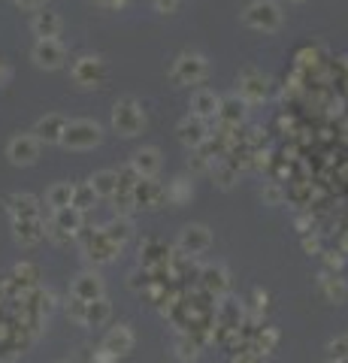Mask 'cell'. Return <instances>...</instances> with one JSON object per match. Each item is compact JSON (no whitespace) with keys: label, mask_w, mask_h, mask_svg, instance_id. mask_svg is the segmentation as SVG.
Instances as JSON below:
<instances>
[{"label":"cell","mask_w":348,"mask_h":363,"mask_svg":"<svg viewBox=\"0 0 348 363\" xmlns=\"http://www.w3.org/2000/svg\"><path fill=\"white\" fill-rule=\"evenodd\" d=\"M200 276H203V288H206L209 294L221 297L224 291H228V269L224 267H206Z\"/></svg>","instance_id":"603a6c76"},{"label":"cell","mask_w":348,"mask_h":363,"mask_svg":"<svg viewBox=\"0 0 348 363\" xmlns=\"http://www.w3.org/2000/svg\"><path fill=\"white\" fill-rule=\"evenodd\" d=\"M73 188L76 185H70V182H61V185H52L49 188V194H46V203L49 209H67V206H73Z\"/></svg>","instance_id":"cb8c5ba5"},{"label":"cell","mask_w":348,"mask_h":363,"mask_svg":"<svg viewBox=\"0 0 348 363\" xmlns=\"http://www.w3.org/2000/svg\"><path fill=\"white\" fill-rule=\"evenodd\" d=\"M13 224H15V236L22 246H37V242L46 236L43 218H25V221H13Z\"/></svg>","instance_id":"d6986e66"},{"label":"cell","mask_w":348,"mask_h":363,"mask_svg":"<svg viewBox=\"0 0 348 363\" xmlns=\"http://www.w3.org/2000/svg\"><path fill=\"white\" fill-rule=\"evenodd\" d=\"M30 27H34V34L39 39H58V34H61V15L49 13V9H39V13H34Z\"/></svg>","instance_id":"ac0fdd59"},{"label":"cell","mask_w":348,"mask_h":363,"mask_svg":"<svg viewBox=\"0 0 348 363\" xmlns=\"http://www.w3.org/2000/svg\"><path fill=\"white\" fill-rule=\"evenodd\" d=\"M112 315V309H109V302L100 297V300H91L85 302V315H82V324L85 327H100V324H106Z\"/></svg>","instance_id":"44dd1931"},{"label":"cell","mask_w":348,"mask_h":363,"mask_svg":"<svg viewBox=\"0 0 348 363\" xmlns=\"http://www.w3.org/2000/svg\"><path fill=\"white\" fill-rule=\"evenodd\" d=\"M130 167H134V173L139 179H155L158 167H161V155L158 148H139L134 158H130Z\"/></svg>","instance_id":"9a60e30c"},{"label":"cell","mask_w":348,"mask_h":363,"mask_svg":"<svg viewBox=\"0 0 348 363\" xmlns=\"http://www.w3.org/2000/svg\"><path fill=\"white\" fill-rule=\"evenodd\" d=\"M134 197H137V206L142 209H158L163 200H167V188L161 185V182L155 179H139L137 185H134Z\"/></svg>","instance_id":"9c48e42d"},{"label":"cell","mask_w":348,"mask_h":363,"mask_svg":"<svg viewBox=\"0 0 348 363\" xmlns=\"http://www.w3.org/2000/svg\"><path fill=\"white\" fill-rule=\"evenodd\" d=\"M245 25L258 27V30H275L282 25V13L273 0H254V4L245 9Z\"/></svg>","instance_id":"5b68a950"},{"label":"cell","mask_w":348,"mask_h":363,"mask_svg":"<svg viewBox=\"0 0 348 363\" xmlns=\"http://www.w3.org/2000/svg\"><path fill=\"white\" fill-rule=\"evenodd\" d=\"M97 143H100V125H97V121H88V118L67 121L64 136H61V146H67V148H91Z\"/></svg>","instance_id":"7a4b0ae2"},{"label":"cell","mask_w":348,"mask_h":363,"mask_svg":"<svg viewBox=\"0 0 348 363\" xmlns=\"http://www.w3.org/2000/svg\"><path fill=\"white\" fill-rule=\"evenodd\" d=\"M263 197H267L273 206H275V203H282V188H279V185H267V191H263Z\"/></svg>","instance_id":"e575fe53"},{"label":"cell","mask_w":348,"mask_h":363,"mask_svg":"<svg viewBox=\"0 0 348 363\" xmlns=\"http://www.w3.org/2000/svg\"><path fill=\"white\" fill-rule=\"evenodd\" d=\"M94 200H97V194H94V188H91V185H79V188H73V209L88 212L91 206H94Z\"/></svg>","instance_id":"f546056e"},{"label":"cell","mask_w":348,"mask_h":363,"mask_svg":"<svg viewBox=\"0 0 348 363\" xmlns=\"http://www.w3.org/2000/svg\"><path fill=\"white\" fill-rule=\"evenodd\" d=\"M70 297H76V300H100L104 297V281H100L97 276H91V272H85V276H79L73 281V288H70Z\"/></svg>","instance_id":"2e32d148"},{"label":"cell","mask_w":348,"mask_h":363,"mask_svg":"<svg viewBox=\"0 0 348 363\" xmlns=\"http://www.w3.org/2000/svg\"><path fill=\"white\" fill-rule=\"evenodd\" d=\"M318 285H321V291H324V294L330 297L333 302H345L348 288H345L342 279H336V276H330V272H324V276L318 279Z\"/></svg>","instance_id":"d4e9b609"},{"label":"cell","mask_w":348,"mask_h":363,"mask_svg":"<svg viewBox=\"0 0 348 363\" xmlns=\"http://www.w3.org/2000/svg\"><path fill=\"white\" fill-rule=\"evenodd\" d=\"M116 360H118V357L112 355V351H106V348H100L97 355H94V363H116Z\"/></svg>","instance_id":"d590c367"},{"label":"cell","mask_w":348,"mask_h":363,"mask_svg":"<svg viewBox=\"0 0 348 363\" xmlns=\"http://www.w3.org/2000/svg\"><path fill=\"white\" fill-rule=\"evenodd\" d=\"M130 230H134V227H130V218H116V221H112V224H106L104 227V234H106V239L112 242V246H125V239L130 236Z\"/></svg>","instance_id":"484cf974"},{"label":"cell","mask_w":348,"mask_h":363,"mask_svg":"<svg viewBox=\"0 0 348 363\" xmlns=\"http://www.w3.org/2000/svg\"><path fill=\"white\" fill-rule=\"evenodd\" d=\"M6 155L13 164H34V160L39 158V139L37 136H15V139H9V146H6Z\"/></svg>","instance_id":"52a82bcc"},{"label":"cell","mask_w":348,"mask_h":363,"mask_svg":"<svg viewBox=\"0 0 348 363\" xmlns=\"http://www.w3.org/2000/svg\"><path fill=\"white\" fill-rule=\"evenodd\" d=\"M176 355H179L182 360H197L200 345L188 336V333H179V336H176Z\"/></svg>","instance_id":"f1b7e54d"},{"label":"cell","mask_w":348,"mask_h":363,"mask_svg":"<svg viewBox=\"0 0 348 363\" xmlns=\"http://www.w3.org/2000/svg\"><path fill=\"white\" fill-rule=\"evenodd\" d=\"M240 97L254 103V100H263L267 97V79H263L258 70H242L240 76Z\"/></svg>","instance_id":"7c38bea8"},{"label":"cell","mask_w":348,"mask_h":363,"mask_svg":"<svg viewBox=\"0 0 348 363\" xmlns=\"http://www.w3.org/2000/svg\"><path fill=\"white\" fill-rule=\"evenodd\" d=\"M15 6H22V9H43L46 0H13Z\"/></svg>","instance_id":"8d00e7d4"},{"label":"cell","mask_w":348,"mask_h":363,"mask_svg":"<svg viewBox=\"0 0 348 363\" xmlns=\"http://www.w3.org/2000/svg\"><path fill=\"white\" fill-rule=\"evenodd\" d=\"M327 351H330V357H333L336 363H345V360H348V336L333 339V342H330V348H327Z\"/></svg>","instance_id":"1f68e13d"},{"label":"cell","mask_w":348,"mask_h":363,"mask_svg":"<svg viewBox=\"0 0 348 363\" xmlns=\"http://www.w3.org/2000/svg\"><path fill=\"white\" fill-rule=\"evenodd\" d=\"M275 342H279V333H275L273 327H263V333L254 336V351H258V355H270V351L275 348Z\"/></svg>","instance_id":"4dcf8cb0"},{"label":"cell","mask_w":348,"mask_h":363,"mask_svg":"<svg viewBox=\"0 0 348 363\" xmlns=\"http://www.w3.org/2000/svg\"><path fill=\"white\" fill-rule=\"evenodd\" d=\"M34 60L46 70H58L67 60V49L61 46L58 39H39V43L34 46Z\"/></svg>","instance_id":"ba28073f"},{"label":"cell","mask_w":348,"mask_h":363,"mask_svg":"<svg viewBox=\"0 0 348 363\" xmlns=\"http://www.w3.org/2000/svg\"><path fill=\"white\" fill-rule=\"evenodd\" d=\"M209 242H212V236H209V230L203 227V224H188L185 230L179 234V251L182 255H203V251L209 248Z\"/></svg>","instance_id":"8992f818"},{"label":"cell","mask_w":348,"mask_h":363,"mask_svg":"<svg viewBox=\"0 0 348 363\" xmlns=\"http://www.w3.org/2000/svg\"><path fill=\"white\" fill-rule=\"evenodd\" d=\"M64 127H67V118L64 115H46L37 121L34 127V136L39 139V143H61V136H64Z\"/></svg>","instance_id":"4fadbf2b"},{"label":"cell","mask_w":348,"mask_h":363,"mask_svg":"<svg viewBox=\"0 0 348 363\" xmlns=\"http://www.w3.org/2000/svg\"><path fill=\"white\" fill-rule=\"evenodd\" d=\"M218 106H221V97L215 91H194L191 97V115L200 118V121H209V118H218Z\"/></svg>","instance_id":"30bf717a"},{"label":"cell","mask_w":348,"mask_h":363,"mask_svg":"<svg viewBox=\"0 0 348 363\" xmlns=\"http://www.w3.org/2000/svg\"><path fill=\"white\" fill-rule=\"evenodd\" d=\"M345 336H348V333H345Z\"/></svg>","instance_id":"f35d334b"},{"label":"cell","mask_w":348,"mask_h":363,"mask_svg":"<svg viewBox=\"0 0 348 363\" xmlns=\"http://www.w3.org/2000/svg\"><path fill=\"white\" fill-rule=\"evenodd\" d=\"M6 209H9V215H13V221L39 218L37 197H30V194H13V197H6Z\"/></svg>","instance_id":"e0dca14e"},{"label":"cell","mask_w":348,"mask_h":363,"mask_svg":"<svg viewBox=\"0 0 348 363\" xmlns=\"http://www.w3.org/2000/svg\"><path fill=\"white\" fill-rule=\"evenodd\" d=\"M297 4H300V0H297Z\"/></svg>","instance_id":"74e56055"},{"label":"cell","mask_w":348,"mask_h":363,"mask_svg":"<svg viewBox=\"0 0 348 363\" xmlns=\"http://www.w3.org/2000/svg\"><path fill=\"white\" fill-rule=\"evenodd\" d=\"M155 6L161 9V13H176V9L182 6V0H155Z\"/></svg>","instance_id":"836d02e7"},{"label":"cell","mask_w":348,"mask_h":363,"mask_svg":"<svg viewBox=\"0 0 348 363\" xmlns=\"http://www.w3.org/2000/svg\"><path fill=\"white\" fill-rule=\"evenodd\" d=\"M179 139H182L185 146H191V148H200V146L209 139L206 121H200V118H194V115L182 118V121H179Z\"/></svg>","instance_id":"8fae6325"},{"label":"cell","mask_w":348,"mask_h":363,"mask_svg":"<svg viewBox=\"0 0 348 363\" xmlns=\"http://www.w3.org/2000/svg\"><path fill=\"white\" fill-rule=\"evenodd\" d=\"M233 363H261V355L258 351H240V355L233 357Z\"/></svg>","instance_id":"d6a6232c"},{"label":"cell","mask_w":348,"mask_h":363,"mask_svg":"<svg viewBox=\"0 0 348 363\" xmlns=\"http://www.w3.org/2000/svg\"><path fill=\"white\" fill-rule=\"evenodd\" d=\"M88 185L94 188L97 197H116V191H118V173H116V170H100V173L91 176Z\"/></svg>","instance_id":"7402d4cb"},{"label":"cell","mask_w":348,"mask_h":363,"mask_svg":"<svg viewBox=\"0 0 348 363\" xmlns=\"http://www.w3.org/2000/svg\"><path fill=\"white\" fill-rule=\"evenodd\" d=\"M170 76L176 79L179 85H200L203 79L209 76V64H206V58H200V55H179L173 60Z\"/></svg>","instance_id":"3957f363"},{"label":"cell","mask_w":348,"mask_h":363,"mask_svg":"<svg viewBox=\"0 0 348 363\" xmlns=\"http://www.w3.org/2000/svg\"><path fill=\"white\" fill-rule=\"evenodd\" d=\"M245 115V100L242 97H224L221 100V106H218V118H221V125H230V127H237L240 121Z\"/></svg>","instance_id":"ffe728a7"},{"label":"cell","mask_w":348,"mask_h":363,"mask_svg":"<svg viewBox=\"0 0 348 363\" xmlns=\"http://www.w3.org/2000/svg\"><path fill=\"white\" fill-rule=\"evenodd\" d=\"M73 79L82 88H100L106 82V64L97 55H82L73 64Z\"/></svg>","instance_id":"277c9868"},{"label":"cell","mask_w":348,"mask_h":363,"mask_svg":"<svg viewBox=\"0 0 348 363\" xmlns=\"http://www.w3.org/2000/svg\"><path fill=\"white\" fill-rule=\"evenodd\" d=\"M185 200H191V185H188V182H185V179L170 182V185H167V203L182 206Z\"/></svg>","instance_id":"83f0119b"},{"label":"cell","mask_w":348,"mask_h":363,"mask_svg":"<svg viewBox=\"0 0 348 363\" xmlns=\"http://www.w3.org/2000/svg\"><path fill=\"white\" fill-rule=\"evenodd\" d=\"M37 279H39V269L34 264H18L13 269V281L18 285V291H30V285H37Z\"/></svg>","instance_id":"4316f807"},{"label":"cell","mask_w":348,"mask_h":363,"mask_svg":"<svg viewBox=\"0 0 348 363\" xmlns=\"http://www.w3.org/2000/svg\"><path fill=\"white\" fill-rule=\"evenodd\" d=\"M104 348L112 351L116 357H125L130 348H134V333H130V327L125 324H118V327H112L106 333V339H104Z\"/></svg>","instance_id":"5bb4252c"},{"label":"cell","mask_w":348,"mask_h":363,"mask_svg":"<svg viewBox=\"0 0 348 363\" xmlns=\"http://www.w3.org/2000/svg\"><path fill=\"white\" fill-rule=\"evenodd\" d=\"M112 127L121 136H137L146 127V115H142V109L134 97H121L116 103V109H112Z\"/></svg>","instance_id":"6da1fadb"}]
</instances>
